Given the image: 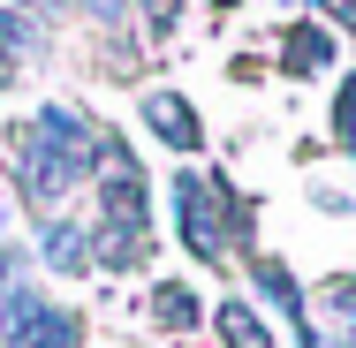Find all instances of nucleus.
I'll list each match as a JSON object with an SVG mask.
<instances>
[{"label": "nucleus", "mask_w": 356, "mask_h": 348, "mask_svg": "<svg viewBox=\"0 0 356 348\" xmlns=\"http://www.w3.org/2000/svg\"><path fill=\"white\" fill-rule=\"evenodd\" d=\"M175 219H182V242H190V258L220 265L227 235H220V190L205 182V174H175Z\"/></svg>", "instance_id": "7ed1b4c3"}, {"label": "nucleus", "mask_w": 356, "mask_h": 348, "mask_svg": "<svg viewBox=\"0 0 356 348\" xmlns=\"http://www.w3.org/2000/svg\"><path fill=\"white\" fill-rule=\"evenodd\" d=\"M334 137H341V144L356 151V76L341 83V99H334Z\"/></svg>", "instance_id": "9d476101"}, {"label": "nucleus", "mask_w": 356, "mask_h": 348, "mask_svg": "<svg viewBox=\"0 0 356 348\" xmlns=\"http://www.w3.org/2000/svg\"><path fill=\"white\" fill-rule=\"evenodd\" d=\"M46 265H61V273H83L91 265V235L76 219H46Z\"/></svg>", "instance_id": "39448f33"}, {"label": "nucleus", "mask_w": 356, "mask_h": 348, "mask_svg": "<svg viewBox=\"0 0 356 348\" xmlns=\"http://www.w3.org/2000/svg\"><path fill=\"white\" fill-rule=\"evenodd\" d=\"M152 310H159V326H197V295L190 288H159Z\"/></svg>", "instance_id": "1a4fd4ad"}, {"label": "nucleus", "mask_w": 356, "mask_h": 348, "mask_svg": "<svg viewBox=\"0 0 356 348\" xmlns=\"http://www.w3.org/2000/svg\"><path fill=\"white\" fill-rule=\"evenodd\" d=\"M349 8H356V0H349Z\"/></svg>", "instance_id": "f8f14e48"}, {"label": "nucleus", "mask_w": 356, "mask_h": 348, "mask_svg": "<svg viewBox=\"0 0 356 348\" xmlns=\"http://www.w3.org/2000/svg\"><path fill=\"white\" fill-rule=\"evenodd\" d=\"M258 288H266V295H273V303L288 310V326L303 318V288L288 280V265H273V258H258Z\"/></svg>", "instance_id": "6e6552de"}, {"label": "nucleus", "mask_w": 356, "mask_h": 348, "mask_svg": "<svg viewBox=\"0 0 356 348\" xmlns=\"http://www.w3.org/2000/svg\"><path fill=\"white\" fill-rule=\"evenodd\" d=\"M8 288H15V258L0 250V295H8Z\"/></svg>", "instance_id": "9b49d317"}, {"label": "nucleus", "mask_w": 356, "mask_h": 348, "mask_svg": "<svg viewBox=\"0 0 356 348\" xmlns=\"http://www.w3.org/2000/svg\"><path fill=\"white\" fill-rule=\"evenodd\" d=\"M99 159H106V137L69 106H46L31 129H15V182L31 205H61Z\"/></svg>", "instance_id": "f257e3e1"}, {"label": "nucleus", "mask_w": 356, "mask_h": 348, "mask_svg": "<svg viewBox=\"0 0 356 348\" xmlns=\"http://www.w3.org/2000/svg\"><path fill=\"white\" fill-rule=\"evenodd\" d=\"M326 61H334V38H326L318 23H303V31L288 38V69H296V76H318Z\"/></svg>", "instance_id": "0eeeda50"}, {"label": "nucleus", "mask_w": 356, "mask_h": 348, "mask_svg": "<svg viewBox=\"0 0 356 348\" xmlns=\"http://www.w3.org/2000/svg\"><path fill=\"white\" fill-rule=\"evenodd\" d=\"M0 341L8 348H76V318L61 303H46L38 288H8L0 295Z\"/></svg>", "instance_id": "f03ea898"}, {"label": "nucleus", "mask_w": 356, "mask_h": 348, "mask_svg": "<svg viewBox=\"0 0 356 348\" xmlns=\"http://www.w3.org/2000/svg\"><path fill=\"white\" fill-rule=\"evenodd\" d=\"M144 122H152L159 137L175 144V151H197V144H205V129H197V114H190V106H182L175 91H152V99H144Z\"/></svg>", "instance_id": "20e7f679"}, {"label": "nucleus", "mask_w": 356, "mask_h": 348, "mask_svg": "<svg viewBox=\"0 0 356 348\" xmlns=\"http://www.w3.org/2000/svg\"><path fill=\"white\" fill-rule=\"evenodd\" d=\"M213 318H220V341H227V348H273V341H266V326H258V310H250V303H220Z\"/></svg>", "instance_id": "423d86ee"}]
</instances>
